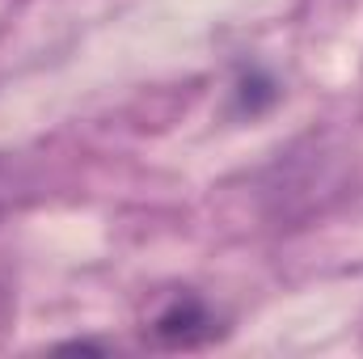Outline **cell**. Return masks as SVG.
Returning a JSON list of instances; mask_svg holds the SVG:
<instances>
[{
  "instance_id": "6da1fadb",
  "label": "cell",
  "mask_w": 363,
  "mask_h": 359,
  "mask_svg": "<svg viewBox=\"0 0 363 359\" xmlns=\"http://www.w3.org/2000/svg\"><path fill=\"white\" fill-rule=\"evenodd\" d=\"M135 330L152 351H203L228 334V317L194 287H161L144 300Z\"/></svg>"
},
{
  "instance_id": "7a4b0ae2",
  "label": "cell",
  "mask_w": 363,
  "mask_h": 359,
  "mask_svg": "<svg viewBox=\"0 0 363 359\" xmlns=\"http://www.w3.org/2000/svg\"><path fill=\"white\" fill-rule=\"evenodd\" d=\"M9 207H13V165L0 157V220L9 216Z\"/></svg>"
},
{
  "instance_id": "3957f363",
  "label": "cell",
  "mask_w": 363,
  "mask_h": 359,
  "mask_svg": "<svg viewBox=\"0 0 363 359\" xmlns=\"http://www.w3.org/2000/svg\"><path fill=\"white\" fill-rule=\"evenodd\" d=\"M0 317H4V292H0Z\"/></svg>"
}]
</instances>
